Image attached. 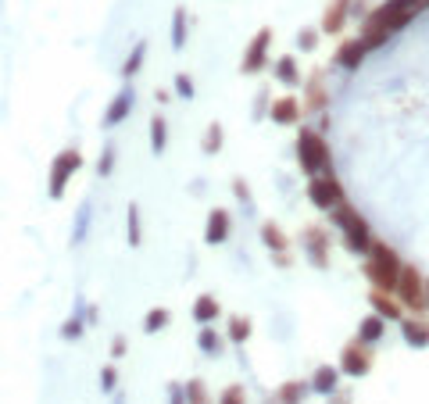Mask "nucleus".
I'll list each match as a JSON object with an SVG mask.
<instances>
[{"instance_id": "20", "label": "nucleus", "mask_w": 429, "mask_h": 404, "mask_svg": "<svg viewBox=\"0 0 429 404\" xmlns=\"http://www.w3.org/2000/svg\"><path fill=\"white\" fill-rule=\"evenodd\" d=\"M383 329H386V318H383V315H368V318L358 325V340H361V343H379V340H383Z\"/></svg>"}, {"instance_id": "32", "label": "nucleus", "mask_w": 429, "mask_h": 404, "mask_svg": "<svg viewBox=\"0 0 429 404\" xmlns=\"http://www.w3.org/2000/svg\"><path fill=\"white\" fill-rule=\"evenodd\" d=\"M214 404H247V390L240 386V383H229L222 393H219V400Z\"/></svg>"}, {"instance_id": "15", "label": "nucleus", "mask_w": 429, "mask_h": 404, "mask_svg": "<svg viewBox=\"0 0 429 404\" xmlns=\"http://www.w3.org/2000/svg\"><path fill=\"white\" fill-rule=\"evenodd\" d=\"M365 54H368V47H365V40L358 36V40H351V44H343V47L336 51V65H340V69H358V65L365 61Z\"/></svg>"}, {"instance_id": "26", "label": "nucleus", "mask_w": 429, "mask_h": 404, "mask_svg": "<svg viewBox=\"0 0 429 404\" xmlns=\"http://www.w3.org/2000/svg\"><path fill=\"white\" fill-rule=\"evenodd\" d=\"M168 322H172V311H168V308H150V311L143 315V333L154 336V333H161Z\"/></svg>"}, {"instance_id": "34", "label": "nucleus", "mask_w": 429, "mask_h": 404, "mask_svg": "<svg viewBox=\"0 0 429 404\" xmlns=\"http://www.w3.org/2000/svg\"><path fill=\"white\" fill-rule=\"evenodd\" d=\"M83 329H86V318H76V315H72V318L61 325V340H79Z\"/></svg>"}, {"instance_id": "1", "label": "nucleus", "mask_w": 429, "mask_h": 404, "mask_svg": "<svg viewBox=\"0 0 429 404\" xmlns=\"http://www.w3.org/2000/svg\"><path fill=\"white\" fill-rule=\"evenodd\" d=\"M400 272H404V265H400L397 251L386 247V243H372V251H368V258H365V276L372 279V286H376V290H386V293H397Z\"/></svg>"}, {"instance_id": "30", "label": "nucleus", "mask_w": 429, "mask_h": 404, "mask_svg": "<svg viewBox=\"0 0 429 404\" xmlns=\"http://www.w3.org/2000/svg\"><path fill=\"white\" fill-rule=\"evenodd\" d=\"M251 318L247 315H229V340L233 343H247V336H251Z\"/></svg>"}, {"instance_id": "21", "label": "nucleus", "mask_w": 429, "mask_h": 404, "mask_svg": "<svg viewBox=\"0 0 429 404\" xmlns=\"http://www.w3.org/2000/svg\"><path fill=\"white\" fill-rule=\"evenodd\" d=\"M272 76L283 83V86H301V72H297V61L294 58H279L272 65Z\"/></svg>"}, {"instance_id": "33", "label": "nucleus", "mask_w": 429, "mask_h": 404, "mask_svg": "<svg viewBox=\"0 0 429 404\" xmlns=\"http://www.w3.org/2000/svg\"><path fill=\"white\" fill-rule=\"evenodd\" d=\"M326 104V94H322V76H311V83H308V108L311 111H319Z\"/></svg>"}, {"instance_id": "36", "label": "nucleus", "mask_w": 429, "mask_h": 404, "mask_svg": "<svg viewBox=\"0 0 429 404\" xmlns=\"http://www.w3.org/2000/svg\"><path fill=\"white\" fill-rule=\"evenodd\" d=\"M115 386H118V368H115V365H104V368H100V390L111 393Z\"/></svg>"}, {"instance_id": "41", "label": "nucleus", "mask_w": 429, "mask_h": 404, "mask_svg": "<svg viewBox=\"0 0 429 404\" xmlns=\"http://www.w3.org/2000/svg\"><path fill=\"white\" fill-rule=\"evenodd\" d=\"M125 350H129V340H125V336H115V340H111V358H122Z\"/></svg>"}, {"instance_id": "27", "label": "nucleus", "mask_w": 429, "mask_h": 404, "mask_svg": "<svg viewBox=\"0 0 429 404\" xmlns=\"http://www.w3.org/2000/svg\"><path fill=\"white\" fill-rule=\"evenodd\" d=\"M222 140H226V133H222V126H219V122H211V126L204 129V140H200V151H204V154H219V151H222Z\"/></svg>"}, {"instance_id": "43", "label": "nucleus", "mask_w": 429, "mask_h": 404, "mask_svg": "<svg viewBox=\"0 0 429 404\" xmlns=\"http://www.w3.org/2000/svg\"><path fill=\"white\" fill-rule=\"evenodd\" d=\"M425 311H429V308H425Z\"/></svg>"}, {"instance_id": "5", "label": "nucleus", "mask_w": 429, "mask_h": 404, "mask_svg": "<svg viewBox=\"0 0 429 404\" xmlns=\"http://www.w3.org/2000/svg\"><path fill=\"white\" fill-rule=\"evenodd\" d=\"M397 297H400L404 308H411V311H425V308H429V283H425L415 268L404 265L400 283H397Z\"/></svg>"}, {"instance_id": "24", "label": "nucleus", "mask_w": 429, "mask_h": 404, "mask_svg": "<svg viewBox=\"0 0 429 404\" xmlns=\"http://www.w3.org/2000/svg\"><path fill=\"white\" fill-rule=\"evenodd\" d=\"M197 347H200V354L214 358V354H222V336L214 333L211 325H200V333H197Z\"/></svg>"}, {"instance_id": "14", "label": "nucleus", "mask_w": 429, "mask_h": 404, "mask_svg": "<svg viewBox=\"0 0 429 404\" xmlns=\"http://www.w3.org/2000/svg\"><path fill=\"white\" fill-rule=\"evenodd\" d=\"M347 15H351V0H329L326 19H322V33H340Z\"/></svg>"}, {"instance_id": "35", "label": "nucleus", "mask_w": 429, "mask_h": 404, "mask_svg": "<svg viewBox=\"0 0 429 404\" xmlns=\"http://www.w3.org/2000/svg\"><path fill=\"white\" fill-rule=\"evenodd\" d=\"M111 168H115V143H108L104 154L97 158V172H100V176H111Z\"/></svg>"}, {"instance_id": "9", "label": "nucleus", "mask_w": 429, "mask_h": 404, "mask_svg": "<svg viewBox=\"0 0 429 404\" xmlns=\"http://www.w3.org/2000/svg\"><path fill=\"white\" fill-rule=\"evenodd\" d=\"M229 233H233V215H229L226 208H211V211H207V222H204V243L219 247V243L229 240Z\"/></svg>"}, {"instance_id": "16", "label": "nucleus", "mask_w": 429, "mask_h": 404, "mask_svg": "<svg viewBox=\"0 0 429 404\" xmlns=\"http://www.w3.org/2000/svg\"><path fill=\"white\" fill-rule=\"evenodd\" d=\"M308 390H311V383H301V379H286V383L276 390V400H279V404H304Z\"/></svg>"}, {"instance_id": "37", "label": "nucleus", "mask_w": 429, "mask_h": 404, "mask_svg": "<svg viewBox=\"0 0 429 404\" xmlns=\"http://www.w3.org/2000/svg\"><path fill=\"white\" fill-rule=\"evenodd\" d=\"M175 97H182V101H190V97H193V79H190L186 72H179V76H175Z\"/></svg>"}, {"instance_id": "3", "label": "nucleus", "mask_w": 429, "mask_h": 404, "mask_svg": "<svg viewBox=\"0 0 429 404\" xmlns=\"http://www.w3.org/2000/svg\"><path fill=\"white\" fill-rule=\"evenodd\" d=\"M297 161H301V168H304L308 176H326V172H333L329 147H326V140H322L315 129H301V136H297Z\"/></svg>"}, {"instance_id": "13", "label": "nucleus", "mask_w": 429, "mask_h": 404, "mask_svg": "<svg viewBox=\"0 0 429 404\" xmlns=\"http://www.w3.org/2000/svg\"><path fill=\"white\" fill-rule=\"evenodd\" d=\"M219 315H222L219 297H214V293H197V301H193V322L197 325H211Z\"/></svg>"}, {"instance_id": "42", "label": "nucleus", "mask_w": 429, "mask_h": 404, "mask_svg": "<svg viewBox=\"0 0 429 404\" xmlns=\"http://www.w3.org/2000/svg\"><path fill=\"white\" fill-rule=\"evenodd\" d=\"M329 404H351V393H336V390H333V393H329Z\"/></svg>"}, {"instance_id": "7", "label": "nucleus", "mask_w": 429, "mask_h": 404, "mask_svg": "<svg viewBox=\"0 0 429 404\" xmlns=\"http://www.w3.org/2000/svg\"><path fill=\"white\" fill-rule=\"evenodd\" d=\"M269 47H272V29H258L254 40H251L247 51H244L240 72H244V76H258V72L269 65Z\"/></svg>"}, {"instance_id": "23", "label": "nucleus", "mask_w": 429, "mask_h": 404, "mask_svg": "<svg viewBox=\"0 0 429 404\" xmlns=\"http://www.w3.org/2000/svg\"><path fill=\"white\" fill-rule=\"evenodd\" d=\"M400 333H404V340L411 347H425L429 343V325H422L415 318H400Z\"/></svg>"}, {"instance_id": "2", "label": "nucleus", "mask_w": 429, "mask_h": 404, "mask_svg": "<svg viewBox=\"0 0 429 404\" xmlns=\"http://www.w3.org/2000/svg\"><path fill=\"white\" fill-rule=\"evenodd\" d=\"M333 222L343 229V243L351 254H368L372 251V236H368V222L351 208V204H336L333 208Z\"/></svg>"}, {"instance_id": "19", "label": "nucleus", "mask_w": 429, "mask_h": 404, "mask_svg": "<svg viewBox=\"0 0 429 404\" xmlns=\"http://www.w3.org/2000/svg\"><path fill=\"white\" fill-rule=\"evenodd\" d=\"M143 61H147V40H136L133 54L122 61V79H125V83H133V76L143 69Z\"/></svg>"}, {"instance_id": "18", "label": "nucleus", "mask_w": 429, "mask_h": 404, "mask_svg": "<svg viewBox=\"0 0 429 404\" xmlns=\"http://www.w3.org/2000/svg\"><path fill=\"white\" fill-rule=\"evenodd\" d=\"M368 301H372L376 315H383V318H404V315H400V308H404V304H397L386 290H372V297H368Z\"/></svg>"}, {"instance_id": "40", "label": "nucleus", "mask_w": 429, "mask_h": 404, "mask_svg": "<svg viewBox=\"0 0 429 404\" xmlns=\"http://www.w3.org/2000/svg\"><path fill=\"white\" fill-rule=\"evenodd\" d=\"M233 193H237L244 204H251V186H247L244 179H233Z\"/></svg>"}, {"instance_id": "39", "label": "nucleus", "mask_w": 429, "mask_h": 404, "mask_svg": "<svg viewBox=\"0 0 429 404\" xmlns=\"http://www.w3.org/2000/svg\"><path fill=\"white\" fill-rule=\"evenodd\" d=\"M168 404H186V383H168Z\"/></svg>"}, {"instance_id": "4", "label": "nucleus", "mask_w": 429, "mask_h": 404, "mask_svg": "<svg viewBox=\"0 0 429 404\" xmlns=\"http://www.w3.org/2000/svg\"><path fill=\"white\" fill-rule=\"evenodd\" d=\"M79 168H83V151H79V147L58 151V158L51 161V179H47L51 201H61V197H65V190H68V183H72V176H76Z\"/></svg>"}, {"instance_id": "29", "label": "nucleus", "mask_w": 429, "mask_h": 404, "mask_svg": "<svg viewBox=\"0 0 429 404\" xmlns=\"http://www.w3.org/2000/svg\"><path fill=\"white\" fill-rule=\"evenodd\" d=\"M311 390H315V393H326V397H329V393L336 390V368L322 365V368L315 372V379H311Z\"/></svg>"}, {"instance_id": "22", "label": "nucleus", "mask_w": 429, "mask_h": 404, "mask_svg": "<svg viewBox=\"0 0 429 404\" xmlns=\"http://www.w3.org/2000/svg\"><path fill=\"white\" fill-rule=\"evenodd\" d=\"M168 147V118L165 115H150V151L161 154Z\"/></svg>"}, {"instance_id": "28", "label": "nucleus", "mask_w": 429, "mask_h": 404, "mask_svg": "<svg viewBox=\"0 0 429 404\" xmlns=\"http://www.w3.org/2000/svg\"><path fill=\"white\" fill-rule=\"evenodd\" d=\"M186 47V8H175L172 11V51H182Z\"/></svg>"}, {"instance_id": "8", "label": "nucleus", "mask_w": 429, "mask_h": 404, "mask_svg": "<svg viewBox=\"0 0 429 404\" xmlns=\"http://www.w3.org/2000/svg\"><path fill=\"white\" fill-rule=\"evenodd\" d=\"M368 368H372V350H368V343L351 340V343L343 347V354H340V372H347V375H365Z\"/></svg>"}, {"instance_id": "10", "label": "nucleus", "mask_w": 429, "mask_h": 404, "mask_svg": "<svg viewBox=\"0 0 429 404\" xmlns=\"http://www.w3.org/2000/svg\"><path fill=\"white\" fill-rule=\"evenodd\" d=\"M301 243L308 247L311 265H319V268H326V265H329V233H326L322 226H304Z\"/></svg>"}, {"instance_id": "17", "label": "nucleus", "mask_w": 429, "mask_h": 404, "mask_svg": "<svg viewBox=\"0 0 429 404\" xmlns=\"http://www.w3.org/2000/svg\"><path fill=\"white\" fill-rule=\"evenodd\" d=\"M262 240H265L269 251H276V254H290V236H286L276 222H265V226H262Z\"/></svg>"}, {"instance_id": "38", "label": "nucleus", "mask_w": 429, "mask_h": 404, "mask_svg": "<svg viewBox=\"0 0 429 404\" xmlns=\"http://www.w3.org/2000/svg\"><path fill=\"white\" fill-rule=\"evenodd\" d=\"M297 47H301V51H315V47H319V33H315V29H301V33H297Z\"/></svg>"}, {"instance_id": "12", "label": "nucleus", "mask_w": 429, "mask_h": 404, "mask_svg": "<svg viewBox=\"0 0 429 404\" xmlns=\"http://www.w3.org/2000/svg\"><path fill=\"white\" fill-rule=\"evenodd\" d=\"M269 115H272L276 126H297L301 122V101L297 97H279V101H272Z\"/></svg>"}, {"instance_id": "25", "label": "nucleus", "mask_w": 429, "mask_h": 404, "mask_svg": "<svg viewBox=\"0 0 429 404\" xmlns=\"http://www.w3.org/2000/svg\"><path fill=\"white\" fill-rule=\"evenodd\" d=\"M125 236H129V247H140L143 243V229H140V204L133 201L129 211H125Z\"/></svg>"}, {"instance_id": "11", "label": "nucleus", "mask_w": 429, "mask_h": 404, "mask_svg": "<svg viewBox=\"0 0 429 404\" xmlns=\"http://www.w3.org/2000/svg\"><path fill=\"white\" fill-rule=\"evenodd\" d=\"M133 104H136V90L125 83V86L115 94V101L108 104V111H104L100 126H104V129H115V126H122V122H125V115L133 111Z\"/></svg>"}, {"instance_id": "6", "label": "nucleus", "mask_w": 429, "mask_h": 404, "mask_svg": "<svg viewBox=\"0 0 429 404\" xmlns=\"http://www.w3.org/2000/svg\"><path fill=\"white\" fill-rule=\"evenodd\" d=\"M308 201H311L315 208H322V211H333L336 204H343V190H340L336 176H333V172L311 176V183H308Z\"/></svg>"}, {"instance_id": "31", "label": "nucleus", "mask_w": 429, "mask_h": 404, "mask_svg": "<svg viewBox=\"0 0 429 404\" xmlns=\"http://www.w3.org/2000/svg\"><path fill=\"white\" fill-rule=\"evenodd\" d=\"M214 397L207 393L204 379H186V404H211Z\"/></svg>"}]
</instances>
